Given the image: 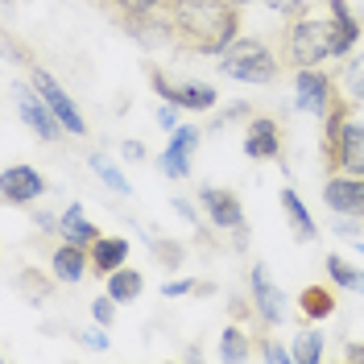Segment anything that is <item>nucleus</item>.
Masks as SVG:
<instances>
[{
  "mask_svg": "<svg viewBox=\"0 0 364 364\" xmlns=\"http://www.w3.org/2000/svg\"><path fill=\"white\" fill-rule=\"evenodd\" d=\"M240 0H166L161 38L195 58H220L240 38Z\"/></svg>",
  "mask_w": 364,
  "mask_h": 364,
  "instance_id": "f257e3e1",
  "label": "nucleus"
},
{
  "mask_svg": "<svg viewBox=\"0 0 364 364\" xmlns=\"http://www.w3.org/2000/svg\"><path fill=\"white\" fill-rule=\"evenodd\" d=\"M277 58L286 70H306L331 58V25L302 13V17H286V25L277 29Z\"/></svg>",
  "mask_w": 364,
  "mask_h": 364,
  "instance_id": "f03ea898",
  "label": "nucleus"
},
{
  "mask_svg": "<svg viewBox=\"0 0 364 364\" xmlns=\"http://www.w3.org/2000/svg\"><path fill=\"white\" fill-rule=\"evenodd\" d=\"M220 70H224L228 79H236V83H252V87H269L282 79V58H277V50L269 42H261V38H236V42L228 46L224 54H220Z\"/></svg>",
  "mask_w": 364,
  "mask_h": 364,
  "instance_id": "7ed1b4c3",
  "label": "nucleus"
},
{
  "mask_svg": "<svg viewBox=\"0 0 364 364\" xmlns=\"http://www.w3.org/2000/svg\"><path fill=\"white\" fill-rule=\"evenodd\" d=\"M124 33H133L136 42H154L161 38V9L166 0H95Z\"/></svg>",
  "mask_w": 364,
  "mask_h": 364,
  "instance_id": "20e7f679",
  "label": "nucleus"
},
{
  "mask_svg": "<svg viewBox=\"0 0 364 364\" xmlns=\"http://www.w3.org/2000/svg\"><path fill=\"white\" fill-rule=\"evenodd\" d=\"M249 286H252V306H257V323H252V340H265L273 327L286 323V294L273 286V277L265 265L249 269Z\"/></svg>",
  "mask_w": 364,
  "mask_h": 364,
  "instance_id": "39448f33",
  "label": "nucleus"
},
{
  "mask_svg": "<svg viewBox=\"0 0 364 364\" xmlns=\"http://www.w3.org/2000/svg\"><path fill=\"white\" fill-rule=\"evenodd\" d=\"M245 154L252 161H286V129L269 112H252L245 120Z\"/></svg>",
  "mask_w": 364,
  "mask_h": 364,
  "instance_id": "423d86ee",
  "label": "nucleus"
},
{
  "mask_svg": "<svg viewBox=\"0 0 364 364\" xmlns=\"http://www.w3.org/2000/svg\"><path fill=\"white\" fill-rule=\"evenodd\" d=\"M29 83L42 91V100L50 104V108H54V116L63 120V129H67L70 136H83V133H87V120H83V112H79V104H75L67 91L54 83V75H50V70L29 67Z\"/></svg>",
  "mask_w": 364,
  "mask_h": 364,
  "instance_id": "0eeeda50",
  "label": "nucleus"
},
{
  "mask_svg": "<svg viewBox=\"0 0 364 364\" xmlns=\"http://www.w3.org/2000/svg\"><path fill=\"white\" fill-rule=\"evenodd\" d=\"M0 195H4V203H13V207H29L33 199L46 195V178L33 166L13 161V166H4V174H0Z\"/></svg>",
  "mask_w": 364,
  "mask_h": 364,
  "instance_id": "6e6552de",
  "label": "nucleus"
},
{
  "mask_svg": "<svg viewBox=\"0 0 364 364\" xmlns=\"http://www.w3.org/2000/svg\"><path fill=\"white\" fill-rule=\"evenodd\" d=\"M336 91H340V79H336V75H323V70H315V67H306V70L294 75V95H298V108H302V112L323 116Z\"/></svg>",
  "mask_w": 364,
  "mask_h": 364,
  "instance_id": "1a4fd4ad",
  "label": "nucleus"
},
{
  "mask_svg": "<svg viewBox=\"0 0 364 364\" xmlns=\"http://www.w3.org/2000/svg\"><path fill=\"white\" fill-rule=\"evenodd\" d=\"M199 203H203L207 220L220 228V232L245 228V207H240V195L236 191H228V186H203L199 191Z\"/></svg>",
  "mask_w": 364,
  "mask_h": 364,
  "instance_id": "9d476101",
  "label": "nucleus"
},
{
  "mask_svg": "<svg viewBox=\"0 0 364 364\" xmlns=\"http://www.w3.org/2000/svg\"><path fill=\"white\" fill-rule=\"evenodd\" d=\"M17 112H21V120L42 136V141H58V136L67 133V129H63V120L54 116V108L42 100V91L33 87V83H29V91L17 95Z\"/></svg>",
  "mask_w": 364,
  "mask_h": 364,
  "instance_id": "9b49d317",
  "label": "nucleus"
},
{
  "mask_svg": "<svg viewBox=\"0 0 364 364\" xmlns=\"http://www.w3.org/2000/svg\"><path fill=\"white\" fill-rule=\"evenodd\" d=\"M327 25H331V58H348L360 42V17L348 0H327Z\"/></svg>",
  "mask_w": 364,
  "mask_h": 364,
  "instance_id": "f8f14e48",
  "label": "nucleus"
},
{
  "mask_svg": "<svg viewBox=\"0 0 364 364\" xmlns=\"http://www.w3.org/2000/svg\"><path fill=\"white\" fill-rule=\"evenodd\" d=\"M323 203L340 215H356L364 220V178L356 174H331L323 182Z\"/></svg>",
  "mask_w": 364,
  "mask_h": 364,
  "instance_id": "ddd939ff",
  "label": "nucleus"
},
{
  "mask_svg": "<svg viewBox=\"0 0 364 364\" xmlns=\"http://www.w3.org/2000/svg\"><path fill=\"white\" fill-rule=\"evenodd\" d=\"M199 129L195 124H182V129H174V141L161 149V170L170 174V178H186V170H191V154L199 149Z\"/></svg>",
  "mask_w": 364,
  "mask_h": 364,
  "instance_id": "4468645a",
  "label": "nucleus"
},
{
  "mask_svg": "<svg viewBox=\"0 0 364 364\" xmlns=\"http://www.w3.org/2000/svg\"><path fill=\"white\" fill-rule=\"evenodd\" d=\"M50 269H54V277H58V282L75 286V282H83V273H91V252L83 249V245H70V240H63V245L54 249V257H50Z\"/></svg>",
  "mask_w": 364,
  "mask_h": 364,
  "instance_id": "2eb2a0df",
  "label": "nucleus"
},
{
  "mask_svg": "<svg viewBox=\"0 0 364 364\" xmlns=\"http://www.w3.org/2000/svg\"><path fill=\"white\" fill-rule=\"evenodd\" d=\"M87 252H91V273L95 277H108V273H116L129 261V240L124 236H100Z\"/></svg>",
  "mask_w": 364,
  "mask_h": 364,
  "instance_id": "dca6fc26",
  "label": "nucleus"
},
{
  "mask_svg": "<svg viewBox=\"0 0 364 364\" xmlns=\"http://www.w3.org/2000/svg\"><path fill=\"white\" fill-rule=\"evenodd\" d=\"M336 174H356L364 178V124L352 116L340 141V161H336Z\"/></svg>",
  "mask_w": 364,
  "mask_h": 364,
  "instance_id": "f3484780",
  "label": "nucleus"
},
{
  "mask_svg": "<svg viewBox=\"0 0 364 364\" xmlns=\"http://www.w3.org/2000/svg\"><path fill=\"white\" fill-rule=\"evenodd\" d=\"M58 232H63V240H70V245H83V249H91L104 232L95 224H87V215H83V203H70L63 215H58Z\"/></svg>",
  "mask_w": 364,
  "mask_h": 364,
  "instance_id": "a211bd4d",
  "label": "nucleus"
},
{
  "mask_svg": "<svg viewBox=\"0 0 364 364\" xmlns=\"http://www.w3.org/2000/svg\"><path fill=\"white\" fill-rule=\"evenodd\" d=\"M336 302H340V294L331 286H306L298 294V315L311 318V323H323V318L336 315Z\"/></svg>",
  "mask_w": 364,
  "mask_h": 364,
  "instance_id": "6ab92c4d",
  "label": "nucleus"
},
{
  "mask_svg": "<svg viewBox=\"0 0 364 364\" xmlns=\"http://www.w3.org/2000/svg\"><path fill=\"white\" fill-rule=\"evenodd\" d=\"M282 211H286V220H290V228H294L298 240H315V220H311L306 203L298 199L294 186H282Z\"/></svg>",
  "mask_w": 364,
  "mask_h": 364,
  "instance_id": "aec40b11",
  "label": "nucleus"
},
{
  "mask_svg": "<svg viewBox=\"0 0 364 364\" xmlns=\"http://www.w3.org/2000/svg\"><path fill=\"white\" fill-rule=\"evenodd\" d=\"M252 352H257V340H252L240 323H228L224 336H220V356L224 360H249Z\"/></svg>",
  "mask_w": 364,
  "mask_h": 364,
  "instance_id": "412c9836",
  "label": "nucleus"
},
{
  "mask_svg": "<svg viewBox=\"0 0 364 364\" xmlns=\"http://www.w3.org/2000/svg\"><path fill=\"white\" fill-rule=\"evenodd\" d=\"M336 79H340L343 95H348L352 104H364V54H348L343 67L336 70Z\"/></svg>",
  "mask_w": 364,
  "mask_h": 364,
  "instance_id": "4be33fe9",
  "label": "nucleus"
},
{
  "mask_svg": "<svg viewBox=\"0 0 364 364\" xmlns=\"http://www.w3.org/2000/svg\"><path fill=\"white\" fill-rule=\"evenodd\" d=\"M220 104V95L211 83H178V108L186 112H211Z\"/></svg>",
  "mask_w": 364,
  "mask_h": 364,
  "instance_id": "5701e85b",
  "label": "nucleus"
},
{
  "mask_svg": "<svg viewBox=\"0 0 364 364\" xmlns=\"http://www.w3.org/2000/svg\"><path fill=\"white\" fill-rule=\"evenodd\" d=\"M141 290H145V277L136 269H120L116 273H108V294L116 298V302H133V298H141Z\"/></svg>",
  "mask_w": 364,
  "mask_h": 364,
  "instance_id": "b1692460",
  "label": "nucleus"
},
{
  "mask_svg": "<svg viewBox=\"0 0 364 364\" xmlns=\"http://www.w3.org/2000/svg\"><path fill=\"white\" fill-rule=\"evenodd\" d=\"M327 277L336 286H343V290H364V273L356 265H348L340 252H327Z\"/></svg>",
  "mask_w": 364,
  "mask_h": 364,
  "instance_id": "393cba45",
  "label": "nucleus"
},
{
  "mask_svg": "<svg viewBox=\"0 0 364 364\" xmlns=\"http://www.w3.org/2000/svg\"><path fill=\"white\" fill-rule=\"evenodd\" d=\"M290 352H294V364H318L323 360V336L318 331H298Z\"/></svg>",
  "mask_w": 364,
  "mask_h": 364,
  "instance_id": "a878e982",
  "label": "nucleus"
},
{
  "mask_svg": "<svg viewBox=\"0 0 364 364\" xmlns=\"http://www.w3.org/2000/svg\"><path fill=\"white\" fill-rule=\"evenodd\" d=\"M91 166H95V174H100V178L108 182V186H112L116 195H129V182L120 178V170H116L112 161L104 158V154H95V158H91Z\"/></svg>",
  "mask_w": 364,
  "mask_h": 364,
  "instance_id": "bb28decb",
  "label": "nucleus"
},
{
  "mask_svg": "<svg viewBox=\"0 0 364 364\" xmlns=\"http://www.w3.org/2000/svg\"><path fill=\"white\" fill-rule=\"evenodd\" d=\"M161 294H166V298H178V294H215V286H211V282H191V277H178V282H166V286H161Z\"/></svg>",
  "mask_w": 364,
  "mask_h": 364,
  "instance_id": "cd10ccee",
  "label": "nucleus"
},
{
  "mask_svg": "<svg viewBox=\"0 0 364 364\" xmlns=\"http://www.w3.org/2000/svg\"><path fill=\"white\" fill-rule=\"evenodd\" d=\"M257 352H261V360H273V364H294V352L286 348V343L273 340V331L265 340H257Z\"/></svg>",
  "mask_w": 364,
  "mask_h": 364,
  "instance_id": "c85d7f7f",
  "label": "nucleus"
},
{
  "mask_svg": "<svg viewBox=\"0 0 364 364\" xmlns=\"http://www.w3.org/2000/svg\"><path fill=\"white\" fill-rule=\"evenodd\" d=\"M91 318H95L100 327H108V323L116 318V298H112V294L95 298V302H91Z\"/></svg>",
  "mask_w": 364,
  "mask_h": 364,
  "instance_id": "c756f323",
  "label": "nucleus"
},
{
  "mask_svg": "<svg viewBox=\"0 0 364 364\" xmlns=\"http://www.w3.org/2000/svg\"><path fill=\"white\" fill-rule=\"evenodd\" d=\"M261 4H269L273 13H282V17H302V13H311L306 0H261Z\"/></svg>",
  "mask_w": 364,
  "mask_h": 364,
  "instance_id": "7c9ffc66",
  "label": "nucleus"
},
{
  "mask_svg": "<svg viewBox=\"0 0 364 364\" xmlns=\"http://www.w3.org/2000/svg\"><path fill=\"white\" fill-rule=\"evenodd\" d=\"M154 252H158L170 269H178V265H182V249H178V245H154Z\"/></svg>",
  "mask_w": 364,
  "mask_h": 364,
  "instance_id": "2f4dec72",
  "label": "nucleus"
},
{
  "mask_svg": "<svg viewBox=\"0 0 364 364\" xmlns=\"http://www.w3.org/2000/svg\"><path fill=\"white\" fill-rule=\"evenodd\" d=\"M21 286H25V290H33V294H50V282H42V277H38L33 269L21 273Z\"/></svg>",
  "mask_w": 364,
  "mask_h": 364,
  "instance_id": "473e14b6",
  "label": "nucleus"
},
{
  "mask_svg": "<svg viewBox=\"0 0 364 364\" xmlns=\"http://www.w3.org/2000/svg\"><path fill=\"white\" fill-rule=\"evenodd\" d=\"M79 340H83V343H91V348H100V352L108 348V336H104V331H83Z\"/></svg>",
  "mask_w": 364,
  "mask_h": 364,
  "instance_id": "72a5a7b5",
  "label": "nucleus"
},
{
  "mask_svg": "<svg viewBox=\"0 0 364 364\" xmlns=\"http://www.w3.org/2000/svg\"><path fill=\"white\" fill-rule=\"evenodd\" d=\"M174 112H178L174 104H166V108H158V124H161V129H174Z\"/></svg>",
  "mask_w": 364,
  "mask_h": 364,
  "instance_id": "f704fd0d",
  "label": "nucleus"
},
{
  "mask_svg": "<svg viewBox=\"0 0 364 364\" xmlns=\"http://www.w3.org/2000/svg\"><path fill=\"white\" fill-rule=\"evenodd\" d=\"M120 149H124V158H145V149H141V145H136V141H124V145H120Z\"/></svg>",
  "mask_w": 364,
  "mask_h": 364,
  "instance_id": "c9c22d12",
  "label": "nucleus"
},
{
  "mask_svg": "<svg viewBox=\"0 0 364 364\" xmlns=\"http://www.w3.org/2000/svg\"><path fill=\"white\" fill-rule=\"evenodd\" d=\"M343 356H348V360H364V343H348Z\"/></svg>",
  "mask_w": 364,
  "mask_h": 364,
  "instance_id": "e433bc0d",
  "label": "nucleus"
},
{
  "mask_svg": "<svg viewBox=\"0 0 364 364\" xmlns=\"http://www.w3.org/2000/svg\"><path fill=\"white\" fill-rule=\"evenodd\" d=\"M4 4H13V0H4Z\"/></svg>",
  "mask_w": 364,
  "mask_h": 364,
  "instance_id": "4c0bfd02",
  "label": "nucleus"
}]
</instances>
